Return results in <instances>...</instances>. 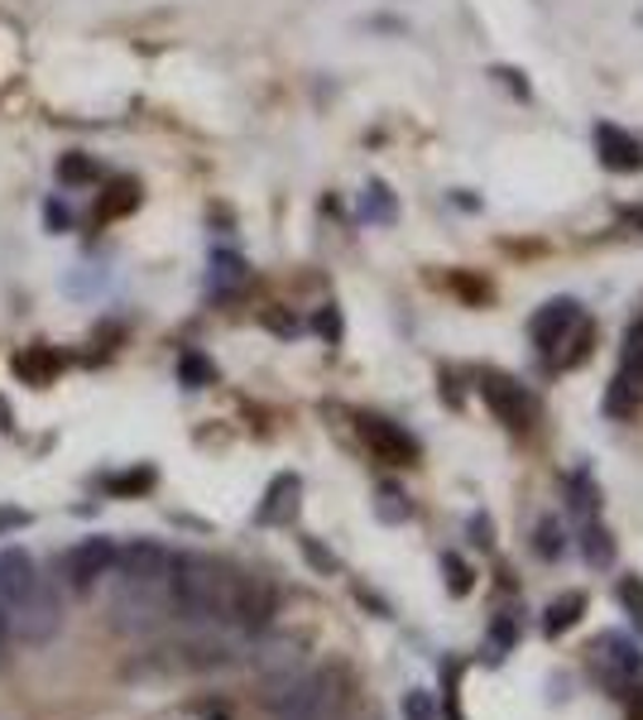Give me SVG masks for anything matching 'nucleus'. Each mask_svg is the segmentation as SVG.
Wrapping results in <instances>:
<instances>
[{
    "label": "nucleus",
    "instance_id": "nucleus-21",
    "mask_svg": "<svg viewBox=\"0 0 643 720\" xmlns=\"http://www.w3.org/2000/svg\"><path fill=\"white\" fill-rule=\"evenodd\" d=\"M442 572H447V590H451V596H466V590L476 586V572L466 567L457 553H442Z\"/></svg>",
    "mask_w": 643,
    "mask_h": 720
},
{
    "label": "nucleus",
    "instance_id": "nucleus-3",
    "mask_svg": "<svg viewBox=\"0 0 643 720\" xmlns=\"http://www.w3.org/2000/svg\"><path fill=\"white\" fill-rule=\"evenodd\" d=\"M529 331H533V346L548 356L552 370L581 366V360H586V351H591V337H595L591 322L581 317V308H576V302H567V298L548 302V308L533 317Z\"/></svg>",
    "mask_w": 643,
    "mask_h": 720
},
{
    "label": "nucleus",
    "instance_id": "nucleus-23",
    "mask_svg": "<svg viewBox=\"0 0 643 720\" xmlns=\"http://www.w3.org/2000/svg\"><path fill=\"white\" fill-rule=\"evenodd\" d=\"M533 547H538V557H562L567 553V543H562V528L552 524V518H543L533 533Z\"/></svg>",
    "mask_w": 643,
    "mask_h": 720
},
{
    "label": "nucleus",
    "instance_id": "nucleus-10",
    "mask_svg": "<svg viewBox=\"0 0 643 720\" xmlns=\"http://www.w3.org/2000/svg\"><path fill=\"white\" fill-rule=\"evenodd\" d=\"M125 586H169V572H173V553L159 543H125L115 547V567Z\"/></svg>",
    "mask_w": 643,
    "mask_h": 720
},
{
    "label": "nucleus",
    "instance_id": "nucleus-2",
    "mask_svg": "<svg viewBox=\"0 0 643 720\" xmlns=\"http://www.w3.org/2000/svg\"><path fill=\"white\" fill-rule=\"evenodd\" d=\"M236 586H241V572L231 567V562H222V557H202V553L173 557L169 596L187 615H197V619H231Z\"/></svg>",
    "mask_w": 643,
    "mask_h": 720
},
{
    "label": "nucleus",
    "instance_id": "nucleus-24",
    "mask_svg": "<svg viewBox=\"0 0 643 720\" xmlns=\"http://www.w3.org/2000/svg\"><path fill=\"white\" fill-rule=\"evenodd\" d=\"M58 173H63V183H92L96 178V164H92V158H82V154L78 158L68 154L63 164H58Z\"/></svg>",
    "mask_w": 643,
    "mask_h": 720
},
{
    "label": "nucleus",
    "instance_id": "nucleus-20",
    "mask_svg": "<svg viewBox=\"0 0 643 720\" xmlns=\"http://www.w3.org/2000/svg\"><path fill=\"white\" fill-rule=\"evenodd\" d=\"M399 711H404V720H442V716H437V697H432V691H422V687L404 691Z\"/></svg>",
    "mask_w": 643,
    "mask_h": 720
},
{
    "label": "nucleus",
    "instance_id": "nucleus-13",
    "mask_svg": "<svg viewBox=\"0 0 643 720\" xmlns=\"http://www.w3.org/2000/svg\"><path fill=\"white\" fill-rule=\"evenodd\" d=\"M58 370H63V356H53L49 346H24V351L14 356V374H20L24 384H49Z\"/></svg>",
    "mask_w": 643,
    "mask_h": 720
},
{
    "label": "nucleus",
    "instance_id": "nucleus-28",
    "mask_svg": "<svg viewBox=\"0 0 643 720\" xmlns=\"http://www.w3.org/2000/svg\"><path fill=\"white\" fill-rule=\"evenodd\" d=\"M24 524H29V514H24V510H0V533L24 528Z\"/></svg>",
    "mask_w": 643,
    "mask_h": 720
},
{
    "label": "nucleus",
    "instance_id": "nucleus-27",
    "mask_svg": "<svg viewBox=\"0 0 643 720\" xmlns=\"http://www.w3.org/2000/svg\"><path fill=\"white\" fill-rule=\"evenodd\" d=\"M303 553H308V557L317 562V567H322V572H336V557L327 553V547H317L313 538H303Z\"/></svg>",
    "mask_w": 643,
    "mask_h": 720
},
{
    "label": "nucleus",
    "instance_id": "nucleus-16",
    "mask_svg": "<svg viewBox=\"0 0 643 720\" xmlns=\"http://www.w3.org/2000/svg\"><path fill=\"white\" fill-rule=\"evenodd\" d=\"M567 504H572L581 518H595V510H601V490H595L591 471H572V475H567Z\"/></svg>",
    "mask_w": 643,
    "mask_h": 720
},
{
    "label": "nucleus",
    "instance_id": "nucleus-15",
    "mask_svg": "<svg viewBox=\"0 0 643 720\" xmlns=\"http://www.w3.org/2000/svg\"><path fill=\"white\" fill-rule=\"evenodd\" d=\"M595 135H601V154H605L610 168H643V150L630 135H620L615 125H601Z\"/></svg>",
    "mask_w": 643,
    "mask_h": 720
},
{
    "label": "nucleus",
    "instance_id": "nucleus-4",
    "mask_svg": "<svg viewBox=\"0 0 643 720\" xmlns=\"http://www.w3.org/2000/svg\"><path fill=\"white\" fill-rule=\"evenodd\" d=\"M346 701V682L336 668L298 672L284 691H274V716L279 720H336Z\"/></svg>",
    "mask_w": 643,
    "mask_h": 720
},
{
    "label": "nucleus",
    "instance_id": "nucleus-25",
    "mask_svg": "<svg viewBox=\"0 0 643 720\" xmlns=\"http://www.w3.org/2000/svg\"><path fill=\"white\" fill-rule=\"evenodd\" d=\"M150 485H154V471L150 466H140V471L121 475V481H111V490H121V495H135V490H150Z\"/></svg>",
    "mask_w": 643,
    "mask_h": 720
},
{
    "label": "nucleus",
    "instance_id": "nucleus-9",
    "mask_svg": "<svg viewBox=\"0 0 643 720\" xmlns=\"http://www.w3.org/2000/svg\"><path fill=\"white\" fill-rule=\"evenodd\" d=\"M274 615H279V590H274V582H265V576L255 572H241V586H236V605H231V625L241 629H269Z\"/></svg>",
    "mask_w": 643,
    "mask_h": 720
},
{
    "label": "nucleus",
    "instance_id": "nucleus-12",
    "mask_svg": "<svg viewBox=\"0 0 643 720\" xmlns=\"http://www.w3.org/2000/svg\"><path fill=\"white\" fill-rule=\"evenodd\" d=\"M298 500H303V481L298 475H279L269 490H265V504H259V524H294L298 518Z\"/></svg>",
    "mask_w": 643,
    "mask_h": 720
},
{
    "label": "nucleus",
    "instance_id": "nucleus-5",
    "mask_svg": "<svg viewBox=\"0 0 643 720\" xmlns=\"http://www.w3.org/2000/svg\"><path fill=\"white\" fill-rule=\"evenodd\" d=\"M591 668L615 697H630V687L643 682V648L630 634L605 629V634H595V644H591Z\"/></svg>",
    "mask_w": 643,
    "mask_h": 720
},
{
    "label": "nucleus",
    "instance_id": "nucleus-8",
    "mask_svg": "<svg viewBox=\"0 0 643 720\" xmlns=\"http://www.w3.org/2000/svg\"><path fill=\"white\" fill-rule=\"evenodd\" d=\"M639 399H643V317L624 331V360H620V374H615V384H610V399H605V409L624 418V413H634L639 409Z\"/></svg>",
    "mask_w": 643,
    "mask_h": 720
},
{
    "label": "nucleus",
    "instance_id": "nucleus-6",
    "mask_svg": "<svg viewBox=\"0 0 643 720\" xmlns=\"http://www.w3.org/2000/svg\"><path fill=\"white\" fill-rule=\"evenodd\" d=\"M480 399H486L490 413L500 418L504 428H514V432H529L538 423L533 389L519 384V380H509V374H500V370H480Z\"/></svg>",
    "mask_w": 643,
    "mask_h": 720
},
{
    "label": "nucleus",
    "instance_id": "nucleus-14",
    "mask_svg": "<svg viewBox=\"0 0 643 720\" xmlns=\"http://www.w3.org/2000/svg\"><path fill=\"white\" fill-rule=\"evenodd\" d=\"M581 615H586V596H581V590H567V596H558L543 610V634H548V639H562V634L572 629Z\"/></svg>",
    "mask_w": 643,
    "mask_h": 720
},
{
    "label": "nucleus",
    "instance_id": "nucleus-26",
    "mask_svg": "<svg viewBox=\"0 0 643 720\" xmlns=\"http://www.w3.org/2000/svg\"><path fill=\"white\" fill-rule=\"evenodd\" d=\"M183 380L193 384V380H212V366L202 356H183Z\"/></svg>",
    "mask_w": 643,
    "mask_h": 720
},
{
    "label": "nucleus",
    "instance_id": "nucleus-17",
    "mask_svg": "<svg viewBox=\"0 0 643 720\" xmlns=\"http://www.w3.org/2000/svg\"><path fill=\"white\" fill-rule=\"evenodd\" d=\"M581 553H586L591 567H610V562H615V538H610V528L586 524V533H581Z\"/></svg>",
    "mask_w": 643,
    "mask_h": 720
},
{
    "label": "nucleus",
    "instance_id": "nucleus-19",
    "mask_svg": "<svg viewBox=\"0 0 643 720\" xmlns=\"http://www.w3.org/2000/svg\"><path fill=\"white\" fill-rule=\"evenodd\" d=\"M514 644H519V619L509 610H500V615H494V625H490V658L514 654Z\"/></svg>",
    "mask_w": 643,
    "mask_h": 720
},
{
    "label": "nucleus",
    "instance_id": "nucleus-11",
    "mask_svg": "<svg viewBox=\"0 0 643 720\" xmlns=\"http://www.w3.org/2000/svg\"><path fill=\"white\" fill-rule=\"evenodd\" d=\"M115 567V543L111 538H82L78 547H68L63 553V576H68V586H96L101 576H111Z\"/></svg>",
    "mask_w": 643,
    "mask_h": 720
},
{
    "label": "nucleus",
    "instance_id": "nucleus-22",
    "mask_svg": "<svg viewBox=\"0 0 643 720\" xmlns=\"http://www.w3.org/2000/svg\"><path fill=\"white\" fill-rule=\"evenodd\" d=\"M615 596H620V605H624V610H630L634 619H639V625H643V576H620V586H615Z\"/></svg>",
    "mask_w": 643,
    "mask_h": 720
},
{
    "label": "nucleus",
    "instance_id": "nucleus-30",
    "mask_svg": "<svg viewBox=\"0 0 643 720\" xmlns=\"http://www.w3.org/2000/svg\"><path fill=\"white\" fill-rule=\"evenodd\" d=\"M0 432H10V403L0 399Z\"/></svg>",
    "mask_w": 643,
    "mask_h": 720
},
{
    "label": "nucleus",
    "instance_id": "nucleus-7",
    "mask_svg": "<svg viewBox=\"0 0 643 720\" xmlns=\"http://www.w3.org/2000/svg\"><path fill=\"white\" fill-rule=\"evenodd\" d=\"M356 432H360V442L370 446L379 461H389V466H414V461H418V438H414L408 428L389 423V418L360 413V418H356Z\"/></svg>",
    "mask_w": 643,
    "mask_h": 720
},
{
    "label": "nucleus",
    "instance_id": "nucleus-1",
    "mask_svg": "<svg viewBox=\"0 0 643 720\" xmlns=\"http://www.w3.org/2000/svg\"><path fill=\"white\" fill-rule=\"evenodd\" d=\"M0 610H6L10 634L24 644L53 639L58 625H63V605H58L53 582L34 567V557L24 547L0 553Z\"/></svg>",
    "mask_w": 643,
    "mask_h": 720
},
{
    "label": "nucleus",
    "instance_id": "nucleus-18",
    "mask_svg": "<svg viewBox=\"0 0 643 720\" xmlns=\"http://www.w3.org/2000/svg\"><path fill=\"white\" fill-rule=\"evenodd\" d=\"M375 514L385 518V524H404V518L414 514V504H408V495L399 485H379L375 490Z\"/></svg>",
    "mask_w": 643,
    "mask_h": 720
},
{
    "label": "nucleus",
    "instance_id": "nucleus-29",
    "mask_svg": "<svg viewBox=\"0 0 643 720\" xmlns=\"http://www.w3.org/2000/svg\"><path fill=\"white\" fill-rule=\"evenodd\" d=\"M6 644H10V625H6V610H0V662H6Z\"/></svg>",
    "mask_w": 643,
    "mask_h": 720
}]
</instances>
